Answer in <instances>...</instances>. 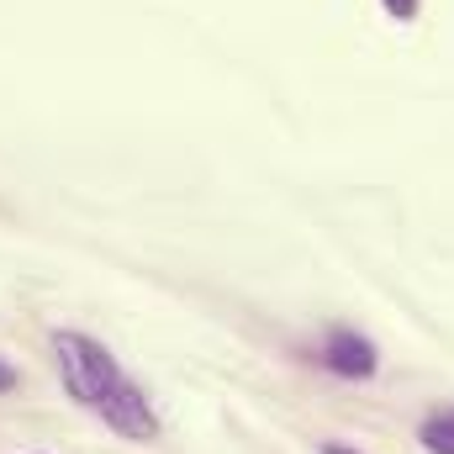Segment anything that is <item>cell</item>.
Returning a JSON list of instances; mask_svg holds the SVG:
<instances>
[{
  "mask_svg": "<svg viewBox=\"0 0 454 454\" xmlns=\"http://www.w3.org/2000/svg\"><path fill=\"white\" fill-rule=\"evenodd\" d=\"M53 359H59V375H64V391L96 412L116 439H132V444H148L159 439V412L153 402L143 396V386H132V375L116 364V354L90 333H53Z\"/></svg>",
  "mask_w": 454,
  "mask_h": 454,
  "instance_id": "obj_1",
  "label": "cell"
},
{
  "mask_svg": "<svg viewBox=\"0 0 454 454\" xmlns=\"http://www.w3.org/2000/svg\"><path fill=\"white\" fill-rule=\"evenodd\" d=\"M323 364H328L333 375H343V380H370L375 364H380V354H375V343L364 339V333L333 328L328 343H323Z\"/></svg>",
  "mask_w": 454,
  "mask_h": 454,
  "instance_id": "obj_2",
  "label": "cell"
},
{
  "mask_svg": "<svg viewBox=\"0 0 454 454\" xmlns=\"http://www.w3.org/2000/svg\"><path fill=\"white\" fill-rule=\"evenodd\" d=\"M418 439H423V450L428 454H454V407L434 412V418L418 428Z\"/></svg>",
  "mask_w": 454,
  "mask_h": 454,
  "instance_id": "obj_3",
  "label": "cell"
},
{
  "mask_svg": "<svg viewBox=\"0 0 454 454\" xmlns=\"http://www.w3.org/2000/svg\"><path fill=\"white\" fill-rule=\"evenodd\" d=\"M380 5H386L396 21H412V16H418V0H380Z\"/></svg>",
  "mask_w": 454,
  "mask_h": 454,
  "instance_id": "obj_4",
  "label": "cell"
},
{
  "mask_svg": "<svg viewBox=\"0 0 454 454\" xmlns=\"http://www.w3.org/2000/svg\"><path fill=\"white\" fill-rule=\"evenodd\" d=\"M11 386H16V370H5V364H0V391H11Z\"/></svg>",
  "mask_w": 454,
  "mask_h": 454,
  "instance_id": "obj_5",
  "label": "cell"
},
{
  "mask_svg": "<svg viewBox=\"0 0 454 454\" xmlns=\"http://www.w3.org/2000/svg\"><path fill=\"white\" fill-rule=\"evenodd\" d=\"M323 454H364V450H348V444H323Z\"/></svg>",
  "mask_w": 454,
  "mask_h": 454,
  "instance_id": "obj_6",
  "label": "cell"
}]
</instances>
